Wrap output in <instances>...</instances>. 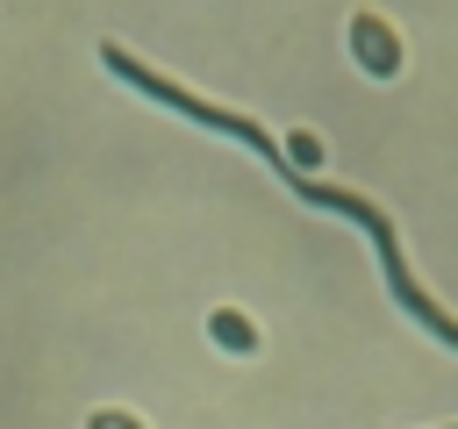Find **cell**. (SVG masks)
I'll use <instances>...</instances> for the list:
<instances>
[{"label": "cell", "instance_id": "1", "mask_svg": "<svg viewBox=\"0 0 458 429\" xmlns=\"http://www.w3.org/2000/svg\"><path fill=\"white\" fill-rule=\"evenodd\" d=\"M344 50H351V64H358L365 79H401V64H408L401 29H394L386 14H372V7H358V14L344 21Z\"/></svg>", "mask_w": 458, "mask_h": 429}, {"label": "cell", "instance_id": "2", "mask_svg": "<svg viewBox=\"0 0 458 429\" xmlns=\"http://www.w3.org/2000/svg\"><path fill=\"white\" fill-rule=\"evenodd\" d=\"M208 343L222 358H258L265 350V329L243 315V307H208Z\"/></svg>", "mask_w": 458, "mask_h": 429}, {"label": "cell", "instance_id": "3", "mask_svg": "<svg viewBox=\"0 0 458 429\" xmlns=\"http://www.w3.org/2000/svg\"><path fill=\"white\" fill-rule=\"evenodd\" d=\"M279 150H286V164H293V172H322V164H329V143H322L315 129H286V136H279Z\"/></svg>", "mask_w": 458, "mask_h": 429}, {"label": "cell", "instance_id": "4", "mask_svg": "<svg viewBox=\"0 0 458 429\" xmlns=\"http://www.w3.org/2000/svg\"><path fill=\"white\" fill-rule=\"evenodd\" d=\"M86 429H150L143 415H129V408H93L86 415Z\"/></svg>", "mask_w": 458, "mask_h": 429}]
</instances>
